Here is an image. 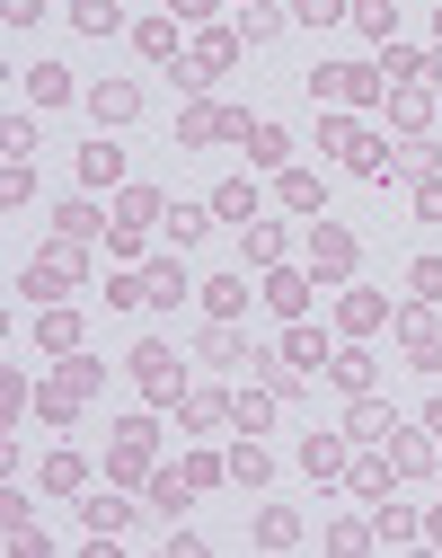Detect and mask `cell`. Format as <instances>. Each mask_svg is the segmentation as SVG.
<instances>
[{"label":"cell","instance_id":"cell-1","mask_svg":"<svg viewBox=\"0 0 442 558\" xmlns=\"http://www.w3.org/2000/svg\"><path fill=\"white\" fill-rule=\"evenodd\" d=\"M319 143L336 151V169H363V178H390V160H381V143H372V133H363L354 116H328V124H319Z\"/></svg>","mask_w":442,"mask_h":558},{"label":"cell","instance_id":"cell-2","mask_svg":"<svg viewBox=\"0 0 442 558\" xmlns=\"http://www.w3.org/2000/svg\"><path fill=\"white\" fill-rule=\"evenodd\" d=\"M310 98L372 107V98H381V72H372V62H319V72H310Z\"/></svg>","mask_w":442,"mask_h":558},{"label":"cell","instance_id":"cell-3","mask_svg":"<svg viewBox=\"0 0 442 558\" xmlns=\"http://www.w3.org/2000/svg\"><path fill=\"white\" fill-rule=\"evenodd\" d=\"M71 284H81V248H71V240H62V248H45V257L19 275V293H27V302H62Z\"/></svg>","mask_w":442,"mask_h":558},{"label":"cell","instance_id":"cell-4","mask_svg":"<svg viewBox=\"0 0 442 558\" xmlns=\"http://www.w3.org/2000/svg\"><path fill=\"white\" fill-rule=\"evenodd\" d=\"M231 62H240V36H204V45H195V62H177V81H186V89H212L221 72H231Z\"/></svg>","mask_w":442,"mask_h":558},{"label":"cell","instance_id":"cell-5","mask_svg":"<svg viewBox=\"0 0 442 558\" xmlns=\"http://www.w3.org/2000/svg\"><path fill=\"white\" fill-rule=\"evenodd\" d=\"M133 381L151 390V399H177V390H186V381H177V355H169L160 337H151V345H133Z\"/></svg>","mask_w":442,"mask_h":558},{"label":"cell","instance_id":"cell-6","mask_svg":"<svg viewBox=\"0 0 442 558\" xmlns=\"http://www.w3.org/2000/svg\"><path fill=\"white\" fill-rule=\"evenodd\" d=\"M390 426H398V408H390V399H372V390L345 408V444H390Z\"/></svg>","mask_w":442,"mask_h":558},{"label":"cell","instance_id":"cell-7","mask_svg":"<svg viewBox=\"0 0 442 558\" xmlns=\"http://www.w3.org/2000/svg\"><path fill=\"white\" fill-rule=\"evenodd\" d=\"M283 364H292V373H328V364H336V345H328L319 328L292 319V328H283Z\"/></svg>","mask_w":442,"mask_h":558},{"label":"cell","instance_id":"cell-8","mask_svg":"<svg viewBox=\"0 0 442 558\" xmlns=\"http://www.w3.org/2000/svg\"><path fill=\"white\" fill-rule=\"evenodd\" d=\"M398 345H407V364H416V373H442V328H433L425 311L398 319Z\"/></svg>","mask_w":442,"mask_h":558},{"label":"cell","instance_id":"cell-9","mask_svg":"<svg viewBox=\"0 0 442 558\" xmlns=\"http://www.w3.org/2000/svg\"><path fill=\"white\" fill-rule=\"evenodd\" d=\"M133 470H151V416H124L115 426V478H133Z\"/></svg>","mask_w":442,"mask_h":558},{"label":"cell","instance_id":"cell-10","mask_svg":"<svg viewBox=\"0 0 442 558\" xmlns=\"http://www.w3.org/2000/svg\"><path fill=\"white\" fill-rule=\"evenodd\" d=\"M310 257H319L328 284H336V275L354 266V231H345V222H319V231H310Z\"/></svg>","mask_w":442,"mask_h":558},{"label":"cell","instance_id":"cell-11","mask_svg":"<svg viewBox=\"0 0 442 558\" xmlns=\"http://www.w3.org/2000/svg\"><path fill=\"white\" fill-rule=\"evenodd\" d=\"M89 116H98V124H133V116H142V89H133V81H98V89H89Z\"/></svg>","mask_w":442,"mask_h":558},{"label":"cell","instance_id":"cell-12","mask_svg":"<svg viewBox=\"0 0 442 558\" xmlns=\"http://www.w3.org/2000/svg\"><path fill=\"white\" fill-rule=\"evenodd\" d=\"M212 222H240V231H248V222H257V186H248V178H221V186H212Z\"/></svg>","mask_w":442,"mask_h":558},{"label":"cell","instance_id":"cell-13","mask_svg":"<svg viewBox=\"0 0 442 558\" xmlns=\"http://www.w3.org/2000/svg\"><path fill=\"white\" fill-rule=\"evenodd\" d=\"M266 311H274V319H302V311H310V275H283V266H274V275H266Z\"/></svg>","mask_w":442,"mask_h":558},{"label":"cell","instance_id":"cell-14","mask_svg":"<svg viewBox=\"0 0 442 558\" xmlns=\"http://www.w3.org/2000/svg\"><path fill=\"white\" fill-rule=\"evenodd\" d=\"M283 204L319 222V214H328V178H319V169H283Z\"/></svg>","mask_w":442,"mask_h":558},{"label":"cell","instance_id":"cell-15","mask_svg":"<svg viewBox=\"0 0 442 558\" xmlns=\"http://www.w3.org/2000/svg\"><path fill=\"white\" fill-rule=\"evenodd\" d=\"M142 302H151V311H177V302H186V266H177V257H160L151 275H142Z\"/></svg>","mask_w":442,"mask_h":558},{"label":"cell","instance_id":"cell-16","mask_svg":"<svg viewBox=\"0 0 442 558\" xmlns=\"http://www.w3.org/2000/svg\"><path fill=\"white\" fill-rule=\"evenodd\" d=\"M248 160H257V169H283V160H292V133H283L274 116H257V124H248Z\"/></svg>","mask_w":442,"mask_h":558},{"label":"cell","instance_id":"cell-17","mask_svg":"<svg viewBox=\"0 0 442 558\" xmlns=\"http://www.w3.org/2000/svg\"><path fill=\"white\" fill-rule=\"evenodd\" d=\"M115 222H133V231H151V222H169V195H160V186H124V204H115Z\"/></svg>","mask_w":442,"mask_h":558},{"label":"cell","instance_id":"cell-18","mask_svg":"<svg viewBox=\"0 0 442 558\" xmlns=\"http://www.w3.org/2000/svg\"><path fill=\"white\" fill-rule=\"evenodd\" d=\"M81 523H89V541H115V532L133 523V506H124V497H81Z\"/></svg>","mask_w":442,"mask_h":558},{"label":"cell","instance_id":"cell-19","mask_svg":"<svg viewBox=\"0 0 442 558\" xmlns=\"http://www.w3.org/2000/svg\"><path fill=\"white\" fill-rule=\"evenodd\" d=\"M204 302H212V319H240L248 311V275H204Z\"/></svg>","mask_w":442,"mask_h":558},{"label":"cell","instance_id":"cell-20","mask_svg":"<svg viewBox=\"0 0 442 558\" xmlns=\"http://www.w3.org/2000/svg\"><path fill=\"white\" fill-rule=\"evenodd\" d=\"M328 381H336L345 399H363V390H372V355H363V345H345V355L328 364Z\"/></svg>","mask_w":442,"mask_h":558},{"label":"cell","instance_id":"cell-21","mask_svg":"<svg viewBox=\"0 0 442 558\" xmlns=\"http://www.w3.org/2000/svg\"><path fill=\"white\" fill-rule=\"evenodd\" d=\"M151 506H160V514L177 523V514L195 506V478H186V470H160V478H151Z\"/></svg>","mask_w":442,"mask_h":558},{"label":"cell","instance_id":"cell-22","mask_svg":"<svg viewBox=\"0 0 442 558\" xmlns=\"http://www.w3.org/2000/svg\"><path fill=\"white\" fill-rule=\"evenodd\" d=\"M354 27L372 36V45H390L398 36V0H354Z\"/></svg>","mask_w":442,"mask_h":558},{"label":"cell","instance_id":"cell-23","mask_svg":"<svg viewBox=\"0 0 442 558\" xmlns=\"http://www.w3.org/2000/svg\"><path fill=\"white\" fill-rule=\"evenodd\" d=\"M81 178H89V186H115V178H124V143H89V151H81Z\"/></svg>","mask_w":442,"mask_h":558},{"label":"cell","instance_id":"cell-24","mask_svg":"<svg viewBox=\"0 0 442 558\" xmlns=\"http://www.w3.org/2000/svg\"><path fill=\"white\" fill-rule=\"evenodd\" d=\"M302 470H310V478H336V470H345V435H310V444H302Z\"/></svg>","mask_w":442,"mask_h":558},{"label":"cell","instance_id":"cell-25","mask_svg":"<svg viewBox=\"0 0 442 558\" xmlns=\"http://www.w3.org/2000/svg\"><path fill=\"white\" fill-rule=\"evenodd\" d=\"M204 231H212V204H169V240L177 248H195Z\"/></svg>","mask_w":442,"mask_h":558},{"label":"cell","instance_id":"cell-26","mask_svg":"<svg viewBox=\"0 0 442 558\" xmlns=\"http://www.w3.org/2000/svg\"><path fill=\"white\" fill-rule=\"evenodd\" d=\"M274 399H283L274 381H266V390H240V399H231V426H248V435H257L266 416H274Z\"/></svg>","mask_w":442,"mask_h":558},{"label":"cell","instance_id":"cell-27","mask_svg":"<svg viewBox=\"0 0 442 558\" xmlns=\"http://www.w3.org/2000/svg\"><path fill=\"white\" fill-rule=\"evenodd\" d=\"M27 98H36V107H62V98H71V72H62V62H36V72H27Z\"/></svg>","mask_w":442,"mask_h":558},{"label":"cell","instance_id":"cell-28","mask_svg":"<svg viewBox=\"0 0 442 558\" xmlns=\"http://www.w3.org/2000/svg\"><path fill=\"white\" fill-rule=\"evenodd\" d=\"M292 541H302V514L266 506V514H257V549H292Z\"/></svg>","mask_w":442,"mask_h":558},{"label":"cell","instance_id":"cell-29","mask_svg":"<svg viewBox=\"0 0 442 558\" xmlns=\"http://www.w3.org/2000/svg\"><path fill=\"white\" fill-rule=\"evenodd\" d=\"M390 461H398V470H425V461H433V444H425V435L407 426V416L390 426Z\"/></svg>","mask_w":442,"mask_h":558},{"label":"cell","instance_id":"cell-30","mask_svg":"<svg viewBox=\"0 0 442 558\" xmlns=\"http://www.w3.org/2000/svg\"><path fill=\"white\" fill-rule=\"evenodd\" d=\"M231 478H240V487H266V478H274V452H266V444H240V452H231Z\"/></svg>","mask_w":442,"mask_h":558},{"label":"cell","instance_id":"cell-31","mask_svg":"<svg viewBox=\"0 0 442 558\" xmlns=\"http://www.w3.org/2000/svg\"><path fill=\"white\" fill-rule=\"evenodd\" d=\"M36 345H45V355H71V345H81V319H71V311H45Z\"/></svg>","mask_w":442,"mask_h":558},{"label":"cell","instance_id":"cell-32","mask_svg":"<svg viewBox=\"0 0 442 558\" xmlns=\"http://www.w3.org/2000/svg\"><path fill=\"white\" fill-rule=\"evenodd\" d=\"M177 416H186V435H212L221 416H231V399H212V390H195V399H186Z\"/></svg>","mask_w":442,"mask_h":558},{"label":"cell","instance_id":"cell-33","mask_svg":"<svg viewBox=\"0 0 442 558\" xmlns=\"http://www.w3.org/2000/svg\"><path fill=\"white\" fill-rule=\"evenodd\" d=\"M71 27H81V36H115L124 10H115V0H81V10H71Z\"/></svg>","mask_w":442,"mask_h":558},{"label":"cell","instance_id":"cell-34","mask_svg":"<svg viewBox=\"0 0 442 558\" xmlns=\"http://www.w3.org/2000/svg\"><path fill=\"white\" fill-rule=\"evenodd\" d=\"M53 231H62V240H89V231H98V204H81V195L53 204Z\"/></svg>","mask_w":442,"mask_h":558},{"label":"cell","instance_id":"cell-35","mask_svg":"<svg viewBox=\"0 0 442 558\" xmlns=\"http://www.w3.org/2000/svg\"><path fill=\"white\" fill-rule=\"evenodd\" d=\"M240 355H248L240 328H231V319H212V328H204V364H240Z\"/></svg>","mask_w":442,"mask_h":558},{"label":"cell","instance_id":"cell-36","mask_svg":"<svg viewBox=\"0 0 442 558\" xmlns=\"http://www.w3.org/2000/svg\"><path fill=\"white\" fill-rule=\"evenodd\" d=\"M81 478H89V461H81V452H53V461H45V487H53V497H71Z\"/></svg>","mask_w":442,"mask_h":558},{"label":"cell","instance_id":"cell-37","mask_svg":"<svg viewBox=\"0 0 442 558\" xmlns=\"http://www.w3.org/2000/svg\"><path fill=\"white\" fill-rule=\"evenodd\" d=\"M292 19L302 27H336V19H354V0H292Z\"/></svg>","mask_w":442,"mask_h":558},{"label":"cell","instance_id":"cell-38","mask_svg":"<svg viewBox=\"0 0 442 558\" xmlns=\"http://www.w3.org/2000/svg\"><path fill=\"white\" fill-rule=\"evenodd\" d=\"M381 319H390L381 293H345V328H381Z\"/></svg>","mask_w":442,"mask_h":558},{"label":"cell","instance_id":"cell-39","mask_svg":"<svg viewBox=\"0 0 442 558\" xmlns=\"http://www.w3.org/2000/svg\"><path fill=\"white\" fill-rule=\"evenodd\" d=\"M407 293H416V302H442V257H416V266H407Z\"/></svg>","mask_w":442,"mask_h":558},{"label":"cell","instance_id":"cell-40","mask_svg":"<svg viewBox=\"0 0 442 558\" xmlns=\"http://www.w3.org/2000/svg\"><path fill=\"white\" fill-rule=\"evenodd\" d=\"M133 45H142V53H151V62H169V53H177V19H151V27H142Z\"/></svg>","mask_w":442,"mask_h":558},{"label":"cell","instance_id":"cell-41","mask_svg":"<svg viewBox=\"0 0 442 558\" xmlns=\"http://www.w3.org/2000/svg\"><path fill=\"white\" fill-rule=\"evenodd\" d=\"M248 257L274 266V257H283V222H248Z\"/></svg>","mask_w":442,"mask_h":558},{"label":"cell","instance_id":"cell-42","mask_svg":"<svg viewBox=\"0 0 442 558\" xmlns=\"http://www.w3.org/2000/svg\"><path fill=\"white\" fill-rule=\"evenodd\" d=\"M433 160H442V143H425V133H416L407 151H398V169H416V178H433Z\"/></svg>","mask_w":442,"mask_h":558},{"label":"cell","instance_id":"cell-43","mask_svg":"<svg viewBox=\"0 0 442 558\" xmlns=\"http://www.w3.org/2000/svg\"><path fill=\"white\" fill-rule=\"evenodd\" d=\"M240 36H248V45H266V36H283V10H248V19H240Z\"/></svg>","mask_w":442,"mask_h":558},{"label":"cell","instance_id":"cell-44","mask_svg":"<svg viewBox=\"0 0 442 558\" xmlns=\"http://www.w3.org/2000/svg\"><path fill=\"white\" fill-rule=\"evenodd\" d=\"M416 532H425L416 514H398V506H381V541H416Z\"/></svg>","mask_w":442,"mask_h":558},{"label":"cell","instance_id":"cell-45","mask_svg":"<svg viewBox=\"0 0 442 558\" xmlns=\"http://www.w3.org/2000/svg\"><path fill=\"white\" fill-rule=\"evenodd\" d=\"M416 222H442V178H425V186H416Z\"/></svg>","mask_w":442,"mask_h":558},{"label":"cell","instance_id":"cell-46","mask_svg":"<svg viewBox=\"0 0 442 558\" xmlns=\"http://www.w3.org/2000/svg\"><path fill=\"white\" fill-rule=\"evenodd\" d=\"M221 0H169V19H212Z\"/></svg>","mask_w":442,"mask_h":558},{"label":"cell","instance_id":"cell-47","mask_svg":"<svg viewBox=\"0 0 442 558\" xmlns=\"http://www.w3.org/2000/svg\"><path fill=\"white\" fill-rule=\"evenodd\" d=\"M45 19V0H10V27H36Z\"/></svg>","mask_w":442,"mask_h":558},{"label":"cell","instance_id":"cell-48","mask_svg":"<svg viewBox=\"0 0 442 558\" xmlns=\"http://www.w3.org/2000/svg\"><path fill=\"white\" fill-rule=\"evenodd\" d=\"M425 435H433V444H442V399H433V408H425Z\"/></svg>","mask_w":442,"mask_h":558},{"label":"cell","instance_id":"cell-49","mask_svg":"<svg viewBox=\"0 0 442 558\" xmlns=\"http://www.w3.org/2000/svg\"><path fill=\"white\" fill-rule=\"evenodd\" d=\"M425 532H433V541H442V506H433V523H425Z\"/></svg>","mask_w":442,"mask_h":558},{"label":"cell","instance_id":"cell-50","mask_svg":"<svg viewBox=\"0 0 442 558\" xmlns=\"http://www.w3.org/2000/svg\"><path fill=\"white\" fill-rule=\"evenodd\" d=\"M433 36H442V10H433Z\"/></svg>","mask_w":442,"mask_h":558}]
</instances>
